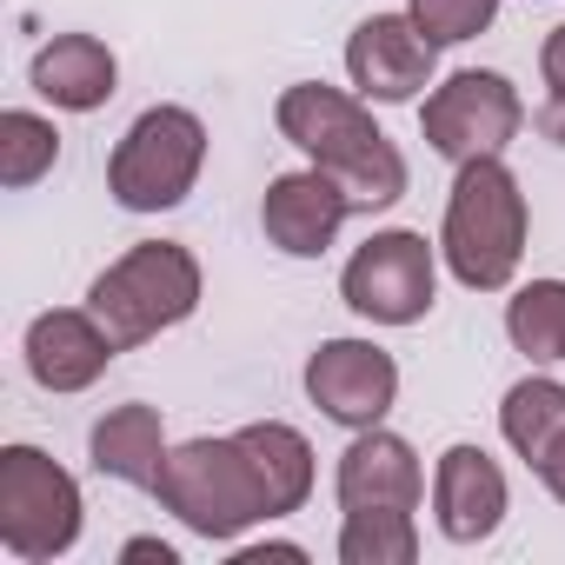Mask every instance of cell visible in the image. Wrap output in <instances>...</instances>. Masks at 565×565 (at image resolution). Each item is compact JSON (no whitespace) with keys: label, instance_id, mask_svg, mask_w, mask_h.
I'll return each mask as SVG.
<instances>
[{"label":"cell","instance_id":"16","mask_svg":"<svg viewBox=\"0 0 565 565\" xmlns=\"http://www.w3.org/2000/svg\"><path fill=\"white\" fill-rule=\"evenodd\" d=\"M87 452H94V472H107V479H120V486L153 492V486H160V472H167V452H173V446H167L160 406L127 399V406H114V413L94 426Z\"/></svg>","mask_w":565,"mask_h":565},{"label":"cell","instance_id":"3","mask_svg":"<svg viewBox=\"0 0 565 565\" xmlns=\"http://www.w3.org/2000/svg\"><path fill=\"white\" fill-rule=\"evenodd\" d=\"M153 492L206 545H233L246 525L273 519V499H266V486H259L239 433L233 439H186V446H173Z\"/></svg>","mask_w":565,"mask_h":565},{"label":"cell","instance_id":"22","mask_svg":"<svg viewBox=\"0 0 565 565\" xmlns=\"http://www.w3.org/2000/svg\"><path fill=\"white\" fill-rule=\"evenodd\" d=\"M406 14L419 21V34L433 47H466V41H479L492 28L499 0H406Z\"/></svg>","mask_w":565,"mask_h":565},{"label":"cell","instance_id":"2","mask_svg":"<svg viewBox=\"0 0 565 565\" xmlns=\"http://www.w3.org/2000/svg\"><path fill=\"white\" fill-rule=\"evenodd\" d=\"M525 193L505 167V153L492 160H466L446 200V226H439V259L466 294H505L512 273L525 259Z\"/></svg>","mask_w":565,"mask_h":565},{"label":"cell","instance_id":"24","mask_svg":"<svg viewBox=\"0 0 565 565\" xmlns=\"http://www.w3.org/2000/svg\"><path fill=\"white\" fill-rule=\"evenodd\" d=\"M532 472H539V479H545V492H552V499L565 505V433H558V439H552V446L539 452V466H532Z\"/></svg>","mask_w":565,"mask_h":565},{"label":"cell","instance_id":"27","mask_svg":"<svg viewBox=\"0 0 565 565\" xmlns=\"http://www.w3.org/2000/svg\"><path fill=\"white\" fill-rule=\"evenodd\" d=\"M266 558H287V565H300L307 552H300V545H239V552H233V565H266Z\"/></svg>","mask_w":565,"mask_h":565},{"label":"cell","instance_id":"23","mask_svg":"<svg viewBox=\"0 0 565 565\" xmlns=\"http://www.w3.org/2000/svg\"><path fill=\"white\" fill-rule=\"evenodd\" d=\"M539 74H545L552 94H565V21L545 34V47H539Z\"/></svg>","mask_w":565,"mask_h":565},{"label":"cell","instance_id":"6","mask_svg":"<svg viewBox=\"0 0 565 565\" xmlns=\"http://www.w3.org/2000/svg\"><path fill=\"white\" fill-rule=\"evenodd\" d=\"M81 486L41 446H0V545L21 565H47L81 545Z\"/></svg>","mask_w":565,"mask_h":565},{"label":"cell","instance_id":"18","mask_svg":"<svg viewBox=\"0 0 565 565\" xmlns=\"http://www.w3.org/2000/svg\"><path fill=\"white\" fill-rule=\"evenodd\" d=\"M499 433H505V446H512L525 466H539V452L565 433V386L545 380V373H525V380L505 393V406H499Z\"/></svg>","mask_w":565,"mask_h":565},{"label":"cell","instance_id":"10","mask_svg":"<svg viewBox=\"0 0 565 565\" xmlns=\"http://www.w3.org/2000/svg\"><path fill=\"white\" fill-rule=\"evenodd\" d=\"M433 61L439 47L419 34L413 14H373L347 41V74L360 100H380V107H406L419 87H433Z\"/></svg>","mask_w":565,"mask_h":565},{"label":"cell","instance_id":"19","mask_svg":"<svg viewBox=\"0 0 565 565\" xmlns=\"http://www.w3.org/2000/svg\"><path fill=\"white\" fill-rule=\"evenodd\" d=\"M505 340L532 366L565 360V279H532V287H519L505 300Z\"/></svg>","mask_w":565,"mask_h":565},{"label":"cell","instance_id":"11","mask_svg":"<svg viewBox=\"0 0 565 565\" xmlns=\"http://www.w3.org/2000/svg\"><path fill=\"white\" fill-rule=\"evenodd\" d=\"M353 213H360L353 193L333 173H320V167L266 180V200H259V226H266V239L287 259H320Z\"/></svg>","mask_w":565,"mask_h":565},{"label":"cell","instance_id":"4","mask_svg":"<svg viewBox=\"0 0 565 565\" xmlns=\"http://www.w3.org/2000/svg\"><path fill=\"white\" fill-rule=\"evenodd\" d=\"M87 307L120 340V353L147 347L167 327L193 320V307H200V259L180 239H140L87 287Z\"/></svg>","mask_w":565,"mask_h":565},{"label":"cell","instance_id":"21","mask_svg":"<svg viewBox=\"0 0 565 565\" xmlns=\"http://www.w3.org/2000/svg\"><path fill=\"white\" fill-rule=\"evenodd\" d=\"M54 160H61L54 120H41V114H28V107H8V114H0V180H8L14 193L41 186V180L54 173Z\"/></svg>","mask_w":565,"mask_h":565},{"label":"cell","instance_id":"14","mask_svg":"<svg viewBox=\"0 0 565 565\" xmlns=\"http://www.w3.org/2000/svg\"><path fill=\"white\" fill-rule=\"evenodd\" d=\"M340 512H360V505H399V512H419L426 499V472H419V452L386 433V426H366L353 433V446L340 452Z\"/></svg>","mask_w":565,"mask_h":565},{"label":"cell","instance_id":"9","mask_svg":"<svg viewBox=\"0 0 565 565\" xmlns=\"http://www.w3.org/2000/svg\"><path fill=\"white\" fill-rule=\"evenodd\" d=\"M307 399L333 426L366 433L399 399V360L386 347H373V340H320L313 360H307Z\"/></svg>","mask_w":565,"mask_h":565},{"label":"cell","instance_id":"7","mask_svg":"<svg viewBox=\"0 0 565 565\" xmlns=\"http://www.w3.org/2000/svg\"><path fill=\"white\" fill-rule=\"evenodd\" d=\"M340 300L373 327H419L439 300V253L426 246V233L386 226L347 259Z\"/></svg>","mask_w":565,"mask_h":565},{"label":"cell","instance_id":"13","mask_svg":"<svg viewBox=\"0 0 565 565\" xmlns=\"http://www.w3.org/2000/svg\"><path fill=\"white\" fill-rule=\"evenodd\" d=\"M512 492H505V472L486 446H446L439 466H433V519L452 545H479L499 532Z\"/></svg>","mask_w":565,"mask_h":565},{"label":"cell","instance_id":"26","mask_svg":"<svg viewBox=\"0 0 565 565\" xmlns=\"http://www.w3.org/2000/svg\"><path fill=\"white\" fill-rule=\"evenodd\" d=\"M532 127H539L552 147H565V94H545V107L532 114Z\"/></svg>","mask_w":565,"mask_h":565},{"label":"cell","instance_id":"15","mask_svg":"<svg viewBox=\"0 0 565 565\" xmlns=\"http://www.w3.org/2000/svg\"><path fill=\"white\" fill-rule=\"evenodd\" d=\"M28 81H34V94L54 100L61 114H94V107L114 100V87H120V61H114V47L94 41V34H54V41L34 54Z\"/></svg>","mask_w":565,"mask_h":565},{"label":"cell","instance_id":"17","mask_svg":"<svg viewBox=\"0 0 565 565\" xmlns=\"http://www.w3.org/2000/svg\"><path fill=\"white\" fill-rule=\"evenodd\" d=\"M239 446H246V459H253V472H259V486L273 499V519H287V512H300L313 499V446H307L300 426L253 419V426H239Z\"/></svg>","mask_w":565,"mask_h":565},{"label":"cell","instance_id":"8","mask_svg":"<svg viewBox=\"0 0 565 565\" xmlns=\"http://www.w3.org/2000/svg\"><path fill=\"white\" fill-rule=\"evenodd\" d=\"M525 127V100L505 74H486V67H459L452 81H439L419 107V134L439 160L466 167V160H492L519 140Z\"/></svg>","mask_w":565,"mask_h":565},{"label":"cell","instance_id":"5","mask_svg":"<svg viewBox=\"0 0 565 565\" xmlns=\"http://www.w3.org/2000/svg\"><path fill=\"white\" fill-rule=\"evenodd\" d=\"M206 167V120L193 107H147L114 160H107V193L127 213H173Z\"/></svg>","mask_w":565,"mask_h":565},{"label":"cell","instance_id":"20","mask_svg":"<svg viewBox=\"0 0 565 565\" xmlns=\"http://www.w3.org/2000/svg\"><path fill=\"white\" fill-rule=\"evenodd\" d=\"M419 558V525L399 505H360L340 525V565H413Z\"/></svg>","mask_w":565,"mask_h":565},{"label":"cell","instance_id":"25","mask_svg":"<svg viewBox=\"0 0 565 565\" xmlns=\"http://www.w3.org/2000/svg\"><path fill=\"white\" fill-rule=\"evenodd\" d=\"M120 558H127V565H180V552H173V545H160V539H127V545H120Z\"/></svg>","mask_w":565,"mask_h":565},{"label":"cell","instance_id":"1","mask_svg":"<svg viewBox=\"0 0 565 565\" xmlns=\"http://www.w3.org/2000/svg\"><path fill=\"white\" fill-rule=\"evenodd\" d=\"M273 120H279V140H294L320 173H333L360 213H380L406 193V153L373 127L366 100H353L327 81H300L279 94Z\"/></svg>","mask_w":565,"mask_h":565},{"label":"cell","instance_id":"12","mask_svg":"<svg viewBox=\"0 0 565 565\" xmlns=\"http://www.w3.org/2000/svg\"><path fill=\"white\" fill-rule=\"evenodd\" d=\"M21 353H28V373H34L41 393H87L114 366L120 340L94 320V307H54L28 327Z\"/></svg>","mask_w":565,"mask_h":565}]
</instances>
